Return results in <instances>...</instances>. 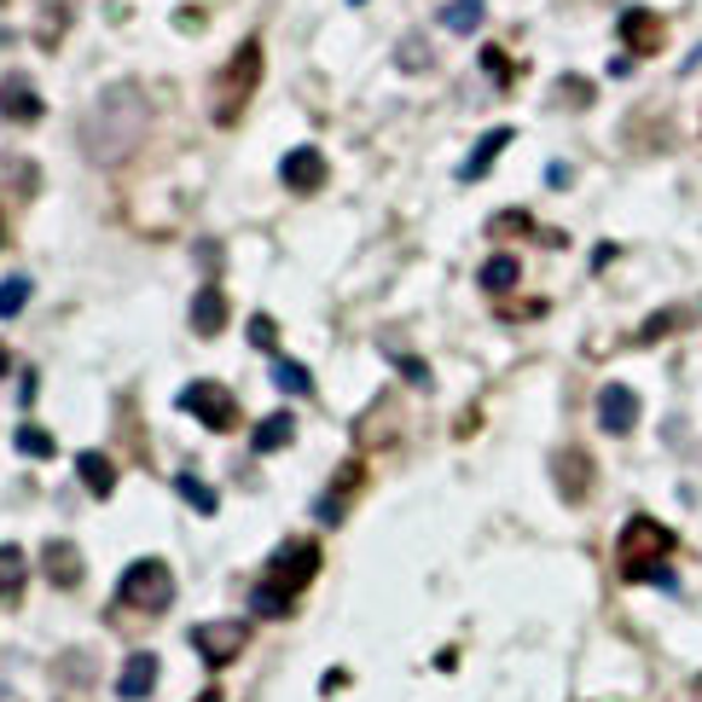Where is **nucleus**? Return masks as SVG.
<instances>
[{
  "instance_id": "obj_1",
  "label": "nucleus",
  "mask_w": 702,
  "mask_h": 702,
  "mask_svg": "<svg viewBox=\"0 0 702 702\" xmlns=\"http://www.w3.org/2000/svg\"><path fill=\"white\" fill-rule=\"evenodd\" d=\"M145 128H152V105H145L140 81H116L93 99L88 123H81V152L93 163H123L145 145Z\"/></svg>"
},
{
  "instance_id": "obj_2",
  "label": "nucleus",
  "mask_w": 702,
  "mask_h": 702,
  "mask_svg": "<svg viewBox=\"0 0 702 702\" xmlns=\"http://www.w3.org/2000/svg\"><path fill=\"white\" fill-rule=\"evenodd\" d=\"M674 558V528L656 523V516H633L615 540V575L622 580H656V587H674V575H662V563Z\"/></svg>"
},
{
  "instance_id": "obj_3",
  "label": "nucleus",
  "mask_w": 702,
  "mask_h": 702,
  "mask_svg": "<svg viewBox=\"0 0 702 702\" xmlns=\"http://www.w3.org/2000/svg\"><path fill=\"white\" fill-rule=\"evenodd\" d=\"M256 88H261V41L250 36V41L232 47V59L209 81V116H215V128L239 123V116L250 111V99H256Z\"/></svg>"
},
{
  "instance_id": "obj_4",
  "label": "nucleus",
  "mask_w": 702,
  "mask_h": 702,
  "mask_svg": "<svg viewBox=\"0 0 702 702\" xmlns=\"http://www.w3.org/2000/svg\"><path fill=\"white\" fill-rule=\"evenodd\" d=\"M175 604V575L163 558H140L128 563L123 580H116V610H133V615H163Z\"/></svg>"
},
{
  "instance_id": "obj_5",
  "label": "nucleus",
  "mask_w": 702,
  "mask_h": 702,
  "mask_svg": "<svg viewBox=\"0 0 702 702\" xmlns=\"http://www.w3.org/2000/svg\"><path fill=\"white\" fill-rule=\"evenodd\" d=\"M314 575H320V540H285L273 558H267V570H261L267 587L285 592V598H296Z\"/></svg>"
},
{
  "instance_id": "obj_6",
  "label": "nucleus",
  "mask_w": 702,
  "mask_h": 702,
  "mask_svg": "<svg viewBox=\"0 0 702 702\" xmlns=\"http://www.w3.org/2000/svg\"><path fill=\"white\" fill-rule=\"evenodd\" d=\"M180 412H192L204 430H215V436L239 430V400H232V390H227V383H215V378L187 383V390H180Z\"/></svg>"
},
{
  "instance_id": "obj_7",
  "label": "nucleus",
  "mask_w": 702,
  "mask_h": 702,
  "mask_svg": "<svg viewBox=\"0 0 702 702\" xmlns=\"http://www.w3.org/2000/svg\"><path fill=\"white\" fill-rule=\"evenodd\" d=\"M192 644L209 667H232L250 644V622H239V615L232 622H204V627H192Z\"/></svg>"
},
{
  "instance_id": "obj_8",
  "label": "nucleus",
  "mask_w": 702,
  "mask_h": 702,
  "mask_svg": "<svg viewBox=\"0 0 702 702\" xmlns=\"http://www.w3.org/2000/svg\"><path fill=\"white\" fill-rule=\"evenodd\" d=\"M279 180L296 192V197H308V192H320L331 169H326V152L320 145H296V152H285V163H279Z\"/></svg>"
},
{
  "instance_id": "obj_9",
  "label": "nucleus",
  "mask_w": 702,
  "mask_h": 702,
  "mask_svg": "<svg viewBox=\"0 0 702 702\" xmlns=\"http://www.w3.org/2000/svg\"><path fill=\"white\" fill-rule=\"evenodd\" d=\"M551 471H558V494L570 499V506H587L592 499V459L580 454V447H558V454H551Z\"/></svg>"
},
{
  "instance_id": "obj_10",
  "label": "nucleus",
  "mask_w": 702,
  "mask_h": 702,
  "mask_svg": "<svg viewBox=\"0 0 702 702\" xmlns=\"http://www.w3.org/2000/svg\"><path fill=\"white\" fill-rule=\"evenodd\" d=\"M633 424H639V395H633L627 383H604V390H598V430H604V436H627Z\"/></svg>"
},
{
  "instance_id": "obj_11",
  "label": "nucleus",
  "mask_w": 702,
  "mask_h": 702,
  "mask_svg": "<svg viewBox=\"0 0 702 702\" xmlns=\"http://www.w3.org/2000/svg\"><path fill=\"white\" fill-rule=\"evenodd\" d=\"M41 93H36V81L29 76H7L0 81V116L7 123H41Z\"/></svg>"
},
{
  "instance_id": "obj_12",
  "label": "nucleus",
  "mask_w": 702,
  "mask_h": 702,
  "mask_svg": "<svg viewBox=\"0 0 702 702\" xmlns=\"http://www.w3.org/2000/svg\"><path fill=\"white\" fill-rule=\"evenodd\" d=\"M622 41H627V53L633 59H650L662 47V18L650 7H627L622 12Z\"/></svg>"
},
{
  "instance_id": "obj_13",
  "label": "nucleus",
  "mask_w": 702,
  "mask_h": 702,
  "mask_svg": "<svg viewBox=\"0 0 702 702\" xmlns=\"http://www.w3.org/2000/svg\"><path fill=\"white\" fill-rule=\"evenodd\" d=\"M157 691V656L152 650H133V656L123 662V674H116V697L123 702H140Z\"/></svg>"
},
{
  "instance_id": "obj_14",
  "label": "nucleus",
  "mask_w": 702,
  "mask_h": 702,
  "mask_svg": "<svg viewBox=\"0 0 702 702\" xmlns=\"http://www.w3.org/2000/svg\"><path fill=\"white\" fill-rule=\"evenodd\" d=\"M41 563H47V580H53V587H64V592L81 587V551L71 540H47Z\"/></svg>"
},
{
  "instance_id": "obj_15",
  "label": "nucleus",
  "mask_w": 702,
  "mask_h": 702,
  "mask_svg": "<svg viewBox=\"0 0 702 702\" xmlns=\"http://www.w3.org/2000/svg\"><path fill=\"white\" fill-rule=\"evenodd\" d=\"M76 476H81V488H88L93 499H111L116 494V464L99 454V447H88V454L76 459Z\"/></svg>"
},
{
  "instance_id": "obj_16",
  "label": "nucleus",
  "mask_w": 702,
  "mask_h": 702,
  "mask_svg": "<svg viewBox=\"0 0 702 702\" xmlns=\"http://www.w3.org/2000/svg\"><path fill=\"white\" fill-rule=\"evenodd\" d=\"M24 580H29V558H24V546H0V604H18L24 598Z\"/></svg>"
},
{
  "instance_id": "obj_17",
  "label": "nucleus",
  "mask_w": 702,
  "mask_h": 702,
  "mask_svg": "<svg viewBox=\"0 0 702 702\" xmlns=\"http://www.w3.org/2000/svg\"><path fill=\"white\" fill-rule=\"evenodd\" d=\"M221 326H227V296L215 285H204L192 296V331H197V337H215Z\"/></svg>"
},
{
  "instance_id": "obj_18",
  "label": "nucleus",
  "mask_w": 702,
  "mask_h": 702,
  "mask_svg": "<svg viewBox=\"0 0 702 702\" xmlns=\"http://www.w3.org/2000/svg\"><path fill=\"white\" fill-rule=\"evenodd\" d=\"M506 145H511V128H494L488 140H476V152L464 157V169H459V180H482V175L494 169V157L506 152Z\"/></svg>"
},
{
  "instance_id": "obj_19",
  "label": "nucleus",
  "mask_w": 702,
  "mask_h": 702,
  "mask_svg": "<svg viewBox=\"0 0 702 702\" xmlns=\"http://www.w3.org/2000/svg\"><path fill=\"white\" fill-rule=\"evenodd\" d=\"M291 442H296V418H291V412L261 418V430L250 436V447H256V454H279V447H291Z\"/></svg>"
},
{
  "instance_id": "obj_20",
  "label": "nucleus",
  "mask_w": 702,
  "mask_h": 702,
  "mask_svg": "<svg viewBox=\"0 0 702 702\" xmlns=\"http://www.w3.org/2000/svg\"><path fill=\"white\" fill-rule=\"evenodd\" d=\"M482 12H488V0H447V7H442V29H454V36H476Z\"/></svg>"
},
{
  "instance_id": "obj_21",
  "label": "nucleus",
  "mask_w": 702,
  "mask_h": 702,
  "mask_svg": "<svg viewBox=\"0 0 702 702\" xmlns=\"http://www.w3.org/2000/svg\"><path fill=\"white\" fill-rule=\"evenodd\" d=\"M291 610H296V598L273 592L267 580H256V587H250V615H267V622H285Z\"/></svg>"
},
{
  "instance_id": "obj_22",
  "label": "nucleus",
  "mask_w": 702,
  "mask_h": 702,
  "mask_svg": "<svg viewBox=\"0 0 702 702\" xmlns=\"http://www.w3.org/2000/svg\"><path fill=\"white\" fill-rule=\"evenodd\" d=\"M12 454H24V459H53L59 442L47 436L41 424H18V430H12Z\"/></svg>"
},
{
  "instance_id": "obj_23",
  "label": "nucleus",
  "mask_w": 702,
  "mask_h": 702,
  "mask_svg": "<svg viewBox=\"0 0 702 702\" xmlns=\"http://www.w3.org/2000/svg\"><path fill=\"white\" fill-rule=\"evenodd\" d=\"M482 291H516V279H523V267H516V256H488L482 261Z\"/></svg>"
},
{
  "instance_id": "obj_24",
  "label": "nucleus",
  "mask_w": 702,
  "mask_h": 702,
  "mask_svg": "<svg viewBox=\"0 0 702 702\" xmlns=\"http://www.w3.org/2000/svg\"><path fill=\"white\" fill-rule=\"evenodd\" d=\"M273 383L285 395H314V378H308V366H296V360H273Z\"/></svg>"
},
{
  "instance_id": "obj_25",
  "label": "nucleus",
  "mask_w": 702,
  "mask_h": 702,
  "mask_svg": "<svg viewBox=\"0 0 702 702\" xmlns=\"http://www.w3.org/2000/svg\"><path fill=\"white\" fill-rule=\"evenodd\" d=\"M175 488H180V499H187L192 511H204V516H215V506H221L215 488H209V482H197V476H175Z\"/></svg>"
},
{
  "instance_id": "obj_26",
  "label": "nucleus",
  "mask_w": 702,
  "mask_h": 702,
  "mask_svg": "<svg viewBox=\"0 0 702 702\" xmlns=\"http://www.w3.org/2000/svg\"><path fill=\"white\" fill-rule=\"evenodd\" d=\"M24 308H29V279L12 273L7 285H0V320H12V314H24Z\"/></svg>"
},
{
  "instance_id": "obj_27",
  "label": "nucleus",
  "mask_w": 702,
  "mask_h": 702,
  "mask_svg": "<svg viewBox=\"0 0 702 702\" xmlns=\"http://www.w3.org/2000/svg\"><path fill=\"white\" fill-rule=\"evenodd\" d=\"M494 239H511V232H534V221H528V215L523 209H506V215H494Z\"/></svg>"
},
{
  "instance_id": "obj_28",
  "label": "nucleus",
  "mask_w": 702,
  "mask_h": 702,
  "mask_svg": "<svg viewBox=\"0 0 702 702\" xmlns=\"http://www.w3.org/2000/svg\"><path fill=\"white\" fill-rule=\"evenodd\" d=\"M250 343H256V348H273V343H279V326L267 320V314H256V320H250Z\"/></svg>"
},
{
  "instance_id": "obj_29",
  "label": "nucleus",
  "mask_w": 702,
  "mask_h": 702,
  "mask_svg": "<svg viewBox=\"0 0 702 702\" xmlns=\"http://www.w3.org/2000/svg\"><path fill=\"white\" fill-rule=\"evenodd\" d=\"M424 64H430V59H424V41H418V36L400 41V71H424Z\"/></svg>"
},
{
  "instance_id": "obj_30",
  "label": "nucleus",
  "mask_w": 702,
  "mask_h": 702,
  "mask_svg": "<svg viewBox=\"0 0 702 702\" xmlns=\"http://www.w3.org/2000/svg\"><path fill=\"white\" fill-rule=\"evenodd\" d=\"M482 64H488L499 81H511V64H506V53H499V47H482Z\"/></svg>"
},
{
  "instance_id": "obj_31",
  "label": "nucleus",
  "mask_w": 702,
  "mask_h": 702,
  "mask_svg": "<svg viewBox=\"0 0 702 702\" xmlns=\"http://www.w3.org/2000/svg\"><path fill=\"white\" fill-rule=\"evenodd\" d=\"M395 366H400V372H407L412 383H430V366H424V360H395Z\"/></svg>"
},
{
  "instance_id": "obj_32",
  "label": "nucleus",
  "mask_w": 702,
  "mask_h": 702,
  "mask_svg": "<svg viewBox=\"0 0 702 702\" xmlns=\"http://www.w3.org/2000/svg\"><path fill=\"white\" fill-rule=\"evenodd\" d=\"M197 702H227V697H221V691H204V697H197Z\"/></svg>"
},
{
  "instance_id": "obj_33",
  "label": "nucleus",
  "mask_w": 702,
  "mask_h": 702,
  "mask_svg": "<svg viewBox=\"0 0 702 702\" xmlns=\"http://www.w3.org/2000/svg\"><path fill=\"white\" fill-rule=\"evenodd\" d=\"M7 366H12V355H7V348H0V378H7Z\"/></svg>"
},
{
  "instance_id": "obj_34",
  "label": "nucleus",
  "mask_w": 702,
  "mask_h": 702,
  "mask_svg": "<svg viewBox=\"0 0 702 702\" xmlns=\"http://www.w3.org/2000/svg\"><path fill=\"white\" fill-rule=\"evenodd\" d=\"M0 244H7V221H0Z\"/></svg>"
},
{
  "instance_id": "obj_35",
  "label": "nucleus",
  "mask_w": 702,
  "mask_h": 702,
  "mask_svg": "<svg viewBox=\"0 0 702 702\" xmlns=\"http://www.w3.org/2000/svg\"><path fill=\"white\" fill-rule=\"evenodd\" d=\"M348 7H366V0H348Z\"/></svg>"
},
{
  "instance_id": "obj_36",
  "label": "nucleus",
  "mask_w": 702,
  "mask_h": 702,
  "mask_svg": "<svg viewBox=\"0 0 702 702\" xmlns=\"http://www.w3.org/2000/svg\"><path fill=\"white\" fill-rule=\"evenodd\" d=\"M0 7H7V0H0Z\"/></svg>"
}]
</instances>
